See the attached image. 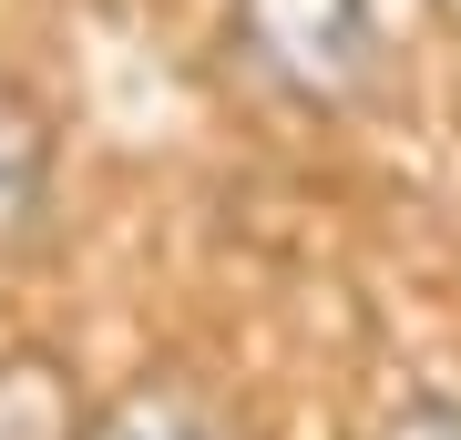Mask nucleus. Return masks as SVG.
<instances>
[{"label": "nucleus", "mask_w": 461, "mask_h": 440, "mask_svg": "<svg viewBox=\"0 0 461 440\" xmlns=\"http://www.w3.org/2000/svg\"><path fill=\"white\" fill-rule=\"evenodd\" d=\"M379 440H461V409L451 400H411V409L379 420Z\"/></svg>", "instance_id": "obj_5"}, {"label": "nucleus", "mask_w": 461, "mask_h": 440, "mask_svg": "<svg viewBox=\"0 0 461 440\" xmlns=\"http://www.w3.org/2000/svg\"><path fill=\"white\" fill-rule=\"evenodd\" d=\"M41 175H51V144H41V113L0 82V246L41 215Z\"/></svg>", "instance_id": "obj_4"}, {"label": "nucleus", "mask_w": 461, "mask_h": 440, "mask_svg": "<svg viewBox=\"0 0 461 440\" xmlns=\"http://www.w3.org/2000/svg\"><path fill=\"white\" fill-rule=\"evenodd\" d=\"M83 440H236V420H226V400L195 390L185 369H144L133 390H113L83 420Z\"/></svg>", "instance_id": "obj_2"}, {"label": "nucleus", "mask_w": 461, "mask_h": 440, "mask_svg": "<svg viewBox=\"0 0 461 440\" xmlns=\"http://www.w3.org/2000/svg\"><path fill=\"white\" fill-rule=\"evenodd\" d=\"M0 440H83V409H72V379L51 369L41 348L0 359Z\"/></svg>", "instance_id": "obj_3"}, {"label": "nucleus", "mask_w": 461, "mask_h": 440, "mask_svg": "<svg viewBox=\"0 0 461 440\" xmlns=\"http://www.w3.org/2000/svg\"><path fill=\"white\" fill-rule=\"evenodd\" d=\"M226 41L267 93L339 113L379 82V21L369 0H226Z\"/></svg>", "instance_id": "obj_1"}]
</instances>
